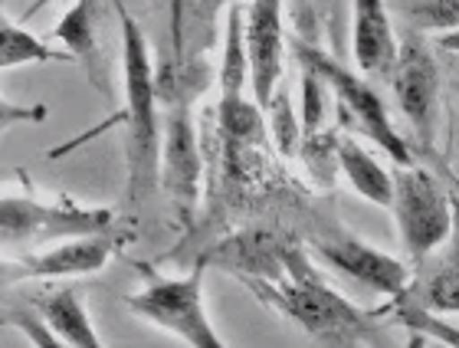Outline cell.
Masks as SVG:
<instances>
[{"label":"cell","mask_w":459,"mask_h":348,"mask_svg":"<svg viewBox=\"0 0 459 348\" xmlns=\"http://www.w3.org/2000/svg\"><path fill=\"white\" fill-rule=\"evenodd\" d=\"M221 266L269 309L302 326L322 348H387L381 329H374V312H358L344 302L306 253L273 233L253 231L223 243Z\"/></svg>","instance_id":"6da1fadb"},{"label":"cell","mask_w":459,"mask_h":348,"mask_svg":"<svg viewBox=\"0 0 459 348\" xmlns=\"http://www.w3.org/2000/svg\"><path fill=\"white\" fill-rule=\"evenodd\" d=\"M112 7H115V17H118V33H122V73H125L122 116H115L102 128L82 132L76 142L56 148L49 158L66 155L76 145L89 142V138L102 135L108 126L122 122L125 158H128V201H132V207H142L158 191V145H161V126H158V118H161V106H158V92H154V66H152L144 30L128 13L125 0H112Z\"/></svg>","instance_id":"7a4b0ae2"},{"label":"cell","mask_w":459,"mask_h":348,"mask_svg":"<svg viewBox=\"0 0 459 348\" xmlns=\"http://www.w3.org/2000/svg\"><path fill=\"white\" fill-rule=\"evenodd\" d=\"M168 73H154V92L164 102L161 145H158V187L171 197L174 217L181 227H191L197 213V187H201V152L194 128V99L204 89V66L184 59V20H174V63Z\"/></svg>","instance_id":"3957f363"},{"label":"cell","mask_w":459,"mask_h":348,"mask_svg":"<svg viewBox=\"0 0 459 348\" xmlns=\"http://www.w3.org/2000/svg\"><path fill=\"white\" fill-rule=\"evenodd\" d=\"M289 47H292L299 63H302V69L316 73V76L325 83V89H332L338 116H342L344 126H354L361 135L371 138L374 145L381 148L397 168L417 165L413 145L394 128L391 116H387V109H384L381 96H377V89H374L361 73L342 66L335 57H328L325 49L308 37H296Z\"/></svg>","instance_id":"277c9868"},{"label":"cell","mask_w":459,"mask_h":348,"mask_svg":"<svg viewBox=\"0 0 459 348\" xmlns=\"http://www.w3.org/2000/svg\"><path fill=\"white\" fill-rule=\"evenodd\" d=\"M115 213L108 207H79L73 201L47 204L37 197H0V247L33 253L69 237L112 233Z\"/></svg>","instance_id":"5b68a950"},{"label":"cell","mask_w":459,"mask_h":348,"mask_svg":"<svg viewBox=\"0 0 459 348\" xmlns=\"http://www.w3.org/2000/svg\"><path fill=\"white\" fill-rule=\"evenodd\" d=\"M204 270H207V260L197 263L191 276H152L125 302L138 319L171 332L187 348H230L207 316Z\"/></svg>","instance_id":"8992f818"},{"label":"cell","mask_w":459,"mask_h":348,"mask_svg":"<svg viewBox=\"0 0 459 348\" xmlns=\"http://www.w3.org/2000/svg\"><path fill=\"white\" fill-rule=\"evenodd\" d=\"M397 106L411 122L413 148H420L423 155H433L437 148V126H440V63L437 49L430 47V37H420L413 30L397 33V53L387 69Z\"/></svg>","instance_id":"52a82bcc"},{"label":"cell","mask_w":459,"mask_h":348,"mask_svg":"<svg viewBox=\"0 0 459 348\" xmlns=\"http://www.w3.org/2000/svg\"><path fill=\"white\" fill-rule=\"evenodd\" d=\"M394 194H391V211L401 227V243L413 263L430 257L450 240L453 233V204L450 191L443 187L437 174L427 168L411 165L397 168L391 174Z\"/></svg>","instance_id":"ba28073f"},{"label":"cell","mask_w":459,"mask_h":348,"mask_svg":"<svg viewBox=\"0 0 459 348\" xmlns=\"http://www.w3.org/2000/svg\"><path fill=\"white\" fill-rule=\"evenodd\" d=\"M282 7L286 0H249L243 10V49H247V86L253 89V102L266 109L282 79Z\"/></svg>","instance_id":"9c48e42d"},{"label":"cell","mask_w":459,"mask_h":348,"mask_svg":"<svg viewBox=\"0 0 459 348\" xmlns=\"http://www.w3.org/2000/svg\"><path fill=\"white\" fill-rule=\"evenodd\" d=\"M308 247L316 250V257L322 263H328L335 273L348 276V280L361 283L371 292H381V296H397V292L407 286L411 280V270L407 263H401L397 257H387V253L374 250L368 243H361L358 237H348V233H322V237H312Z\"/></svg>","instance_id":"30bf717a"},{"label":"cell","mask_w":459,"mask_h":348,"mask_svg":"<svg viewBox=\"0 0 459 348\" xmlns=\"http://www.w3.org/2000/svg\"><path fill=\"white\" fill-rule=\"evenodd\" d=\"M115 240L112 233H92V237H69V240L49 243V250L20 253L17 273L23 280H47V276H89L106 270L112 260Z\"/></svg>","instance_id":"8fae6325"},{"label":"cell","mask_w":459,"mask_h":348,"mask_svg":"<svg viewBox=\"0 0 459 348\" xmlns=\"http://www.w3.org/2000/svg\"><path fill=\"white\" fill-rule=\"evenodd\" d=\"M99 17H102V0H76L53 27V39H59L66 47V57L86 69L89 83L106 99H112V69L106 47L99 39Z\"/></svg>","instance_id":"7c38bea8"},{"label":"cell","mask_w":459,"mask_h":348,"mask_svg":"<svg viewBox=\"0 0 459 348\" xmlns=\"http://www.w3.org/2000/svg\"><path fill=\"white\" fill-rule=\"evenodd\" d=\"M354 63L364 76H384L397 53V30L391 23L387 0H351Z\"/></svg>","instance_id":"4fadbf2b"},{"label":"cell","mask_w":459,"mask_h":348,"mask_svg":"<svg viewBox=\"0 0 459 348\" xmlns=\"http://www.w3.org/2000/svg\"><path fill=\"white\" fill-rule=\"evenodd\" d=\"M37 316L47 322L49 329L56 332L66 345L106 348V342L99 339L96 326H92V316H89V309L82 306V296H79L73 286L43 296V300L37 302Z\"/></svg>","instance_id":"5bb4252c"},{"label":"cell","mask_w":459,"mask_h":348,"mask_svg":"<svg viewBox=\"0 0 459 348\" xmlns=\"http://www.w3.org/2000/svg\"><path fill=\"white\" fill-rule=\"evenodd\" d=\"M403 296L413 300L417 306L430 312H443V316H453L459 309V300H456V257L450 250L437 257H423L417 263V276L407 280L403 286Z\"/></svg>","instance_id":"9a60e30c"},{"label":"cell","mask_w":459,"mask_h":348,"mask_svg":"<svg viewBox=\"0 0 459 348\" xmlns=\"http://www.w3.org/2000/svg\"><path fill=\"white\" fill-rule=\"evenodd\" d=\"M335 165H338V171L348 178V184H351L354 191L361 194L364 201L381 204V207H391V194H394L391 171H387V168H381V161H377L368 148H361L354 138L338 135Z\"/></svg>","instance_id":"2e32d148"},{"label":"cell","mask_w":459,"mask_h":348,"mask_svg":"<svg viewBox=\"0 0 459 348\" xmlns=\"http://www.w3.org/2000/svg\"><path fill=\"white\" fill-rule=\"evenodd\" d=\"M66 49H53L4 17V0H0V69L30 66V63H66Z\"/></svg>","instance_id":"e0dca14e"},{"label":"cell","mask_w":459,"mask_h":348,"mask_svg":"<svg viewBox=\"0 0 459 348\" xmlns=\"http://www.w3.org/2000/svg\"><path fill=\"white\" fill-rule=\"evenodd\" d=\"M387 10L403 20V30L420 37L456 33V0H387Z\"/></svg>","instance_id":"ac0fdd59"},{"label":"cell","mask_w":459,"mask_h":348,"mask_svg":"<svg viewBox=\"0 0 459 348\" xmlns=\"http://www.w3.org/2000/svg\"><path fill=\"white\" fill-rule=\"evenodd\" d=\"M221 128L223 138L239 148H259L266 142V118L256 102L247 96L221 99Z\"/></svg>","instance_id":"d6986e66"},{"label":"cell","mask_w":459,"mask_h":348,"mask_svg":"<svg viewBox=\"0 0 459 348\" xmlns=\"http://www.w3.org/2000/svg\"><path fill=\"white\" fill-rule=\"evenodd\" d=\"M335 145H338V132H316V135H302L299 138V148H302V158H306L308 171L316 174L318 184L335 181Z\"/></svg>","instance_id":"ffe728a7"},{"label":"cell","mask_w":459,"mask_h":348,"mask_svg":"<svg viewBox=\"0 0 459 348\" xmlns=\"http://www.w3.org/2000/svg\"><path fill=\"white\" fill-rule=\"evenodd\" d=\"M325 116H328L325 83H322L316 73L302 69V126H299L302 128V135H316V132H322Z\"/></svg>","instance_id":"44dd1931"},{"label":"cell","mask_w":459,"mask_h":348,"mask_svg":"<svg viewBox=\"0 0 459 348\" xmlns=\"http://www.w3.org/2000/svg\"><path fill=\"white\" fill-rule=\"evenodd\" d=\"M266 109L273 112V138H276V145L282 155H292L299 148V138H302V128H299V122L292 118V102H289L286 89H279L273 92V99L266 102Z\"/></svg>","instance_id":"7402d4cb"},{"label":"cell","mask_w":459,"mask_h":348,"mask_svg":"<svg viewBox=\"0 0 459 348\" xmlns=\"http://www.w3.org/2000/svg\"><path fill=\"white\" fill-rule=\"evenodd\" d=\"M7 322H10V326H13V329H17L20 335H23V339H27L33 348H73V345H66V342L59 339L56 332H53V329L47 326V322L39 319L37 309H27V306H23V309H13V312L7 316Z\"/></svg>","instance_id":"603a6c76"},{"label":"cell","mask_w":459,"mask_h":348,"mask_svg":"<svg viewBox=\"0 0 459 348\" xmlns=\"http://www.w3.org/2000/svg\"><path fill=\"white\" fill-rule=\"evenodd\" d=\"M49 116L47 106H23V102H10L0 96V132H7L10 126H33Z\"/></svg>","instance_id":"cb8c5ba5"},{"label":"cell","mask_w":459,"mask_h":348,"mask_svg":"<svg viewBox=\"0 0 459 348\" xmlns=\"http://www.w3.org/2000/svg\"><path fill=\"white\" fill-rule=\"evenodd\" d=\"M237 4H243V0H194V17H197V23L204 27V33L211 37L217 17H221L223 10L237 7Z\"/></svg>","instance_id":"d4e9b609"},{"label":"cell","mask_w":459,"mask_h":348,"mask_svg":"<svg viewBox=\"0 0 459 348\" xmlns=\"http://www.w3.org/2000/svg\"><path fill=\"white\" fill-rule=\"evenodd\" d=\"M53 4H59V0H33V4L27 7V17H33V13H39V10L53 7Z\"/></svg>","instance_id":"484cf974"},{"label":"cell","mask_w":459,"mask_h":348,"mask_svg":"<svg viewBox=\"0 0 459 348\" xmlns=\"http://www.w3.org/2000/svg\"><path fill=\"white\" fill-rule=\"evenodd\" d=\"M407 348H427V339H420V335H411V339H407Z\"/></svg>","instance_id":"4316f807"}]
</instances>
